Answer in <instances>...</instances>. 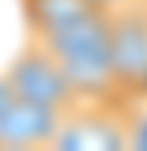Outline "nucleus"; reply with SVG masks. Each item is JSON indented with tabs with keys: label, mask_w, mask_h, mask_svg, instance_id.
Segmentation results:
<instances>
[{
	"label": "nucleus",
	"mask_w": 147,
	"mask_h": 151,
	"mask_svg": "<svg viewBox=\"0 0 147 151\" xmlns=\"http://www.w3.org/2000/svg\"><path fill=\"white\" fill-rule=\"evenodd\" d=\"M60 60L68 72L72 88H76L80 104H108L115 96V64H111V12L95 8V12L80 16V20L64 24V28L48 32V36H32Z\"/></svg>",
	"instance_id": "1"
},
{
	"label": "nucleus",
	"mask_w": 147,
	"mask_h": 151,
	"mask_svg": "<svg viewBox=\"0 0 147 151\" xmlns=\"http://www.w3.org/2000/svg\"><path fill=\"white\" fill-rule=\"evenodd\" d=\"M4 88H8V96L32 99V104L56 107V111H68V115L76 107H84L80 96H76V88H72V80H68V72L60 68V60L32 36L12 56V64L4 68Z\"/></svg>",
	"instance_id": "2"
},
{
	"label": "nucleus",
	"mask_w": 147,
	"mask_h": 151,
	"mask_svg": "<svg viewBox=\"0 0 147 151\" xmlns=\"http://www.w3.org/2000/svg\"><path fill=\"white\" fill-rule=\"evenodd\" d=\"M111 64L115 96H147V0H123L111 8Z\"/></svg>",
	"instance_id": "3"
},
{
	"label": "nucleus",
	"mask_w": 147,
	"mask_h": 151,
	"mask_svg": "<svg viewBox=\"0 0 147 151\" xmlns=\"http://www.w3.org/2000/svg\"><path fill=\"white\" fill-rule=\"evenodd\" d=\"M68 111L8 96L0 104V147H56Z\"/></svg>",
	"instance_id": "4"
},
{
	"label": "nucleus",
	"mask_w": 147,
	"mask_h": 151,
	"mask_svg": "<svg viewBox=\"0 0 147 151\" xmlns=\"http://www.w3.org/2000/svg\"><path fill=\"white\" fill-rule=\"evenodd\" d=\"M95 0H20L24 24H28V36H48V32L64 28V24L80 20V16L95 12Z\"/></svg>",
	"instance_id": "5"
},
{
	"label": "nucleus",
	"mask_w": 147,
	"mask_h": 151,
	"mask_svg": "<svg viewBox=\"0 0 147 151\" xmlns=\"http://www.w3.org/2000/svg\"><path fill=\"white\" fill-rule=\"evenodd\" d=\"M95 4H100V8H108V12H111V8H119L123 0H95Z\"/></svg>",
	"instance_id": "6"
},
{
	"label": "nucleus",
	"mask_w": 147,
	"mask_h": 151,
	"mask_svg": "<svg viewBox=\"0 0 147 151\" xmlns=\"http://www.w3.org/2000/svg\"><path fill=\"white\" fill-rule=\"evenodd\" d=\"M8 99V88H4V76H0V104Z\"/></svg>",
	"instance_id": "7"
}]
</instances>
